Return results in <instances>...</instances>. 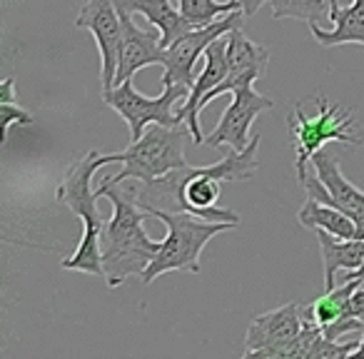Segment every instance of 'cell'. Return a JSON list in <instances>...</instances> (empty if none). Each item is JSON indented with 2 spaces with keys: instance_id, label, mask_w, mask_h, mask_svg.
Listing matches in <instances>:
<instances>
[{
  "instance_id": "6da1fadb",
  "label": "cell",
  "mask_w": 364,
  "mask_h": 359,
  "mask_svg": "<svg viewBox=\"0 0 364 359\" xmlns=\"http://www.w3.org/2000/svg\"><path fill=\"white\" fill-rule=\"evenodd\" d=\"M259 135H252L245 150H232L228 157L213 165H185L152 183H137L130 188L145 213L150 210H170V213H193L198 218L215 223L240 225V215L228 208H220L218 200L223 195V183H247L257 175V147Z\"/></svg>"
},
{
  "instance_id": "7a4b0ae2",
  "label": "cell",
  "mask_w": 364,
  "mask_h": 359,
  "mask_svg": "<svg viewBox=\"0 0 364 359\" xmlns=\"http://www.w3.org/2000/svg\"><path fill=\"white\" fill-rule=\"evenodd\" d=\"M107 198L112 215L102 232V272L110 289L120 287L127 277H140L160 250V242L145 232L147 213L132 198L130 188L122 185H100L95 190Z\"/></svg>"
},
{
  "instance_id": "3957f363",
  "label": "cell",
  "mask_w": 364,
  "mask_h": 359,
  "mask_svg": "<svg viewBox=\"0 0 364 359\" xmlns=\"http://www.w3.org/2000/svg\"><path fill=\"white\" fill-rule=\"evenodd\" d=\"M110 162H112L110 155H100L97 150H90L85 155L75 157L68 165L63 180L58 183L55 200L68 205L82 220L80 245H77V250L70 257L60 262L63 269L105 277V272H102V232H105L107 220L102 218L100 208H97L100 195L90 188V183H92V175L102 165H110Z\"/></svg>"
},
{
  "instance_id": "277c9868",
  "label": "cell",
  "mask_w": 364,
  "mask_h": 359,
  "mask_svg": "<svg viewBox=\"0 0 364 359\" xmlns=\"http://www.w3.org/2000/svg\"><path fill=\"white\" fill-rule=\"evenodd\" d=\"M150 218H157L167 227L160 250L140 274L142 284H152L165 272H190L200 274V254L208 242L220 232L237 230L235 223H215V220L198 218L193 213H170V210H150Z\"/></svg>"
},
{
  "instance_id": "5b68a950",
  "label": "cell",
  "mask_w": 364,
  "mask_h": 359,
  "mask_svg": "<svg viewBox=\"0 0 364 359\" xmlns=\"http://www.w3.org/2000/svg\"><path fill=\"white\" fill-rule=\"evenodd\" d=\"M193 140L190 127H167V125H147L140 140H132L122 152H112V162H122V170L112 177H105L102 185H122L125 180L137 183H152L167 172L185 167V142Z\"/></svg>"
},
{
  "instance_id": "8992f818",
  "label": "cell",
  "mask_w": 364,
  "mask_h": 359,
  "mask_svg": "<svg viewBox=\"0 0 364 359\" xmlns=\"http://www.w3.org/2000/svg\"><path fill=\"white\" fill-rule=\"evenodd\" d=\"M317 105V115L307 117L302 105H294L289 112L287 125L292 132V145H294V170H297V183L302 188L304 177H307V162L317 150H322L327 142H339V145H354L362 147L364 140L352 132L354 117L349 110L339 105H332L324 95L314 97Z\"/></svg>"
},
{
  "instance_id": "52a82bcc",
  "label": "cell",
  "mask_w": 364,
  "mask_h": 359,
  "mask_svg": "<svg viewBox=\"0 0 364 359\" xmlns=\"http://www.w3.org/2000/svg\"><path fill=\"white\" fill-rule=\"evenodd\" d=\"M160 97H145L142 92L135 90L132 85V77L120 85L110 87V90H100V97L105 105H110L122 120L130 127V142L140 140L142 132L147 130V125L157 122V125H167V127H182L185 120L177 117V112H172V107L177 102H185L190 95L188 85H162Z\"/></svg>"
},
{
  "instance_id": "ba28073f",
  "label": "cell",
  "mask_w": 364,
  "mask_h": 359,
  "mask_svg": "<svg viewBox=\"0 0 364 359\" xmlns=\"http://www.w3.org/2000/svg\"><path fill=\"white\" fill-rule=\"evenodd\" d=\"M242 11H232L228 16L218 18L215 23L205 28H195V31L185 33L182 38H177L172 45L165 48V75H162V85H188L193 90L195 85V63L200 58H205V50L213 45L218 38L228 36L235 28H242L245 23Z\"/></svg>"
},
{
  "instance_id": "9c48e42d",
  "label": "cell",
  "mask_w": 364,
  "mask_h": 359,
  "mask_svg": "<svg viewBox=\"0 0 364 359\" xmlns=\"http://www.w3.org/2000/svg\"><path fill=\"white\" fill-rule=\"evenodd\" d=\"M75 28H85L95 38L102 63V90L115 87V75L122 50V21L115 0H87L85 6L80 8V13H77Z\"/></svg>"
},
{
  "instance_id": "30bf717a",
  "label": "cell",
  "mask_w": 364,
  "mask_h": 359,
  "mask_svg": "<svg viewBox=\"0 0 364 359\" xmlns=\"http://www.w3.org/2000/svg\"><path fill=\"white\" fill-rule=\"evenodd\" d=\"M232 95V102L228 105V110L223 112L218 127L205 137V145L220 150V147H232V150H245L250 145V127H252L255 117L259 112H267L274 107V102L267 95H259L252 85L237 87Z\"/></svg>"
},
{
  "instance_id": "8fae6325",
  "label": "cell",
  "mask_w": 364,
  "mask_h": 359,
  "mask_svg": "<svg viewBox=\"0 0 364 359\" xmlns=\"http://www.w3.org/2000/svg\"><path fill=\"white\" fill-rule=\"evenodd\" d=\"M304 327V307L297 302L282 304V307L272 309V312L257 314L250 322L247 337H245V359L252 357H269L277 359L279 347L294 339Z\"/></svg>"
},
{
  "instance_id": "7c38bea8",
  "label": "cell",
  "mask_w": 364,
  "mask_h": 359,
  "mask_svg": "<svg viewBox=\"0 0 364 359\" xmlns=\"http://www.w3.org/2000/svg\"><path fill=\"white\" fill-rule=\"evenodd\" d=\"M314 165V177H304L302 190L307 193V198H314L324 205L339 208L342 213H347L349 218L357 215L359 210H364V193L359 188H354L347 177L339 170V160L334 155V150L322 147L312 155Z\"/></svg>"
},
{
  "instance_id": "4fadbf2b",
  "label": "cell",
  "mask_w": 364,
  "mask_h": 359,
  "mask_svg": "<svg viewBox=\"0 0 364 359\" xmlns=\"http://www.w3.org/2000/svg\"><path fill=\"white\" fill-rule=\"evenodd\" d=\"M230 45H228V60H230V70L228 77L220 82L218 87L208 92L200 102V112L210 105L218 95L225 92H235L242 85H255L257 80H262L267 75V65H269V53L267 48L252 43L247 36L242 33V28H235L230 31Z\"/></svg>"
},
{
  "instance_id": "5bb4252c",
  "label": "cell",
  "mask_w": 364,
  "mask_h": 359,
  "mask_svg": "<svg viewBox=\"0 0 364 359\" xmlns=\"http://www.w3.org/2000/svg\"><path fill=\"white\" fill-rule=\"evenodd\" d=\"M122 21V50L120 65H117L115 85L130 80L137 70L150 65H162L165 63V48H162V36L157 28H140L132 21V13L117 11Z\"/></svg>"
},
{
  "instance_id": "9a60e30c",
  "label": "cell",
  "mask_w": 364,
  "mask_h": 359,
  "mask_svg": "<svg viewBox=\"0 0 364 359\" xmlns=\"http://www.w3.org/2000/svg\"><path fill=\"white\" fill-rule=\"evenodd\" d=\"M115 6L117 11H127L132 16L140 13L152 28H157L162 36V48L172 45L185 33L195 31L193 23L180 13V8H175V0H115Z\"/></svg>"
},
{
  "instance_id": "2e32d148",
  "label": "cell",
  "mask_w": 364,
  "mask_h": 359,
  "mask_svg": "<svg viewBox=\"0 0 364 359\" xmlns=\"http://www.w3.org/2000/svg\"><path fill=\"white\" fill-rule=\"evenodd\" d=\"M327 3L332 31H324L317 23H309V33L314 41L324 48L347 45V43L364 45V0H352L349 8H339L337 0H327Z\"/></svg>"
},
{
  "instance_id": "e0dca14e",
  "label": "cell",
  "mask_w": 364,
  "mask_h": 359,
  "mask_svg": "<svg viewBox=\"0 0 364 359\" xmlns=\"http://www.w3.org/2000/svg\"><path fill=\"white\" fill-rule=\"evenodd\" d=\"M322 250V264H324V289L334 287V277L339 269H359L364 262V240H342L329 235L327 230H314Z\"/></svg>"
},
{
  "instance_id": "ac0fdd59",
  "label": "cell",
  "mask_w": 364,
  "mask_h": 359,
  "mask_svg": "<svg viewBox=\"0 0 364 359\" xmlns=\"http://www.w3.org/2000/svg\"><path fill=\"white\" fill-rule=\"evenodd\" d=\"M297 223L309 230H327L329 235L342 240L354 237V220L347 213H342L339 208L324 205L314 198L304 200L302 210L297 213Z\"/></svg>"
},
{
  "instance_id": "d6986e66",
  "label": "cell",
  "mask_w": 364,
  "mask_h": 359,
  "mask_svg": "<svg viewBox=\"0 0 364 359\" xmlns=\"http://www.w3.org/2000/svg\"><path fill=\"white\" fill-rule=\"evenodd\" d=\"M359 284H364V282H359V279H344L342 284H334V287L327 289L322 297L314 299L309 307H304V314H307V317H312L319 327L347 317L349 299H352L354 289H357Z\"/></svg>"
},
{
  "instance_id": "ffe728a7",
  "label": "cell",
  "mask_w": 364,
  "mask_h": 359,
  "mask_svg": "<svg viewBox=\"0 0 364 359\" xmlns=\"http://www.w3.org/2000/svg\"><path fill=\"white\" fill-rule=\"evenodd\" d=\"M175 3L182 16L193 23V28H205L228 13L242 11L240 0H228V3H220V0H175Z\"/></svg>"
},
{
  "instance_id": "44dd1931",
  "label": "cell",
  "mask_w": 364,
  "mask_h": 359,
  "mask_svg": "<svg viewBox=\"0 0 364 359\" xmlns=\"http://www.w3.org/2000/svg\"><path fill=\"white\" fill-rule=\"evenodd\" d=\"M269 6H272V16L277 21L294 18V21L317 23L324 16V11L329 13L327 0H269Z\"/></svg>"
},
{
  "instance_id": "7402d4cb",
  "label": "cell",
  "mask_w": 364,
  "mask_h": 359,
  "mask_svg": "<svg viewBox=\"0 0 364 359\" xmlns=\"http://www.w3.org/2000/svg\"><path fill=\"white\" fill-rule=\"evenodd\" d=\"M0 122H3V142L8 140V135H11V127L13 125H33V115L26 110V107H21L18 102H0Z\"/></svg>"
},
{
  "instance_id": "603a6c76",
  "label": "cell",
  "mask_w": 364,
  "mask_h": 359,
  "mask_svg": "<svg viewBox=\"0 0 364 359\" xmlns=\"http://www.w3.org/2000/svg\"><path fill=\"white\" fill-rule=\"evenodd\" d=\"M347 317H364V284L354 289L352 299H349V312Z\"/></svg>"
},
{
  "instance_id": "cb8c5ba5",
  "label": "cell",
  "mask_w": 364,
  "mask_h": 359,
  "mask_svg": "<svg viewBox=\"0 0 364 359\" xmlns=\"http://www.w3.org/2000/svg\"><path fill=\"white\" fill-rule=\"evenodd\" d=\"M0 102H16V77H6L0 85Z\"/></svg>"
},
{
  "instance_id": "d4e9b609",
  "label": "cell",
  "mask_w": 364,
  "mask_h": 359,
  "mask_svg": "<svg viewBox=\"0 0 364 359\" xmlns=\"http://www.w3.org/2000/svg\"><path fill=\"white\" fill-rule=\"evenodd\" d=\"M264 3H269V0H240V6H242V13L247 18H252L255 13H257L259 8L264 6Z\"/></svg>"
},
{
  "instance_id": "484cf974",
  "label": "cell",
  "mask_w": 364,
  "mask_h": 359,
  "mask_svg": "<svg viewBox=\"0 0 364 359\" xmlns=\"http://www.w3.org/2000/svg\"><path fill=\"white\" fill-rule=\"evenodd\" d=\"M352 220H354V240H364V210L352 215Z\"/></svg>"
},
{
  "instance_id": "4316f807",
  "label": "cell",
  "mask_w": 364,
  "mask_h": 359,
  "mask_svg": "<svg viewBox=\"0 0 364 359\" xmlns=\"http://www.w3.org/2000/svg\"><path fill=\"white\" fill-rule=\"evenodd\" d=\"M344 279H359V282H364V262L359 269H352V272H347V277Z\"/></svg>"
},
{
  "instance_id": "83f0119b",
  "label": "cell",
  "mask_w": 364,
  "mask_h": 359,
  "mask_svg": "<svg viewBox=\"0 0 364 359\" xmlns=\"http://www.w3.org/2000/svg\"><path fill=\"white\" fill-rule=\"evenodd\" d=\"M354 359H364V334H362V339H359V347H357V352L352 354Z\"/></svg>"
}]
</instances>
